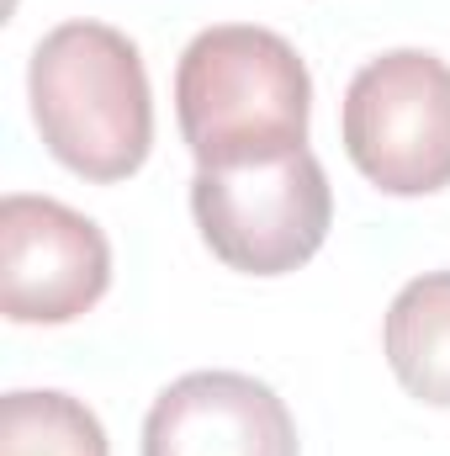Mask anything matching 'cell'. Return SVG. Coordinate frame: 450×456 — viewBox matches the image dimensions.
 <instances>
[{
    "label": "cell",
    "instance_id": "7a4b0ae2",
    "mask_svg": "<svg viewBox=\"0 0 450 456\" xmlns=\"http://www.w3.org/2000/svg\"><path fill=\"white\" fill-rule=\"evenodd\" d=\"M27 102L43 149L80 181L117 186L154 149V91L143 53L107 21H59L27 64Z\"/></svg>",
    "mask_w": 450,
    "mask_h": 456
},
{
    "label": "cell",
    "instance_id": "277c9868",
    "mask_svg": "<svg viewBox=\"0 0 450 456\" xmlns=\"http://www.w3.org/2000/svg\"><path fill=\"white\" fill-rule=\"evenodd\" d=\"M191 218L202 244L228 271L292 276L324 249L334 228V186L313 149H297L270 165L197 170Z\"/></svg>",
    "mask_w": 450,
    "mask_h": 456
},
{
    "label": "cell",
    "instance_id": "5b68a950",
    "mask_svg": "<svg viewBox=\"0 0 450 456\" xmlns=\"http://www.w3.org/2000/svg\"><path fill=\"white\" fill-rule=\"evenodd\" d=\"M112 287V244L96 218L11 191L0 202V314L11 324H75Z\"/></svg>",
    "mask_w": 450,
    "mask_h": 456
},
{
    "label": "cell",
    "instance_id": "6da1fadb",
    "mask_svg": "<svg viewBox=\"0 0 450 456\" xmlns=\"http://www.w3.org/2000/svg\"><path fill=\"white\" fill-rule=\"evenodd\" d=\"M175 117L197 170L270 165L308 149L313 75L281 32L218 21L175 64Z\"/></svg>",
    "mask_w": 450,
    "mask_h": 456
},
{
    "label": "cell",
    "instance_id": "8992f818",
    "mask_svg": "<svg viewBox=\"0 0 450 456\" xmlns=\"http://www.w3.org/2000/svg\"><path fill=\"white\" fill-rule=\"evenodd\" d=\"M143 456H302L286 398L249 371H186L143 419Z\"/></svg>",
    "mask_w": 450,
    "mask_h": 456
},
{
    "label": "cell",
    "instance_id": "52a82bcc",
    "mask_svg": "<svg viewBox=\"0 0 450 456\" xmlns=\"http://www.w3.org/2000/svg\"><path fill=\"white\" fill-rule=\"evenodd\" d=\"M382 350L408 398L450 409V271H424L392 297Z\"/></svg>",
    "mask_w": 450,
    "mask_h": 456
},
{
    "label": "cell",
    "instance_id": "ba28073f",
    "mask_svg": "<svg viewBox=\"0 0 450 456\" xmlns=\"http://www.w3.org/2000/svg\"><path fill=\"white\" fill-rule=\"evenodd\" d=\"M0 456H112L101 419L59 387H16L0 403Z\"/></svg>",
    "mask_w": 450,
    "mask_h": 456
},
{
    "label": "cell",
    "instance_id": "3957f363",
    "mask_svg": "<svg viewBox=\"0 0 450 456\" xmlns=\"http://www.w3.org/2000/svg\"><path fill=\"white\" fill-rule=\"evenodd\" d=\"M339 138L350 165L387 197H435L450 186V64L430 48L366 59L344 91Z\"/></svg>",
    "mask_w": 450,
    "mask_h": 456
}]
</instances>
